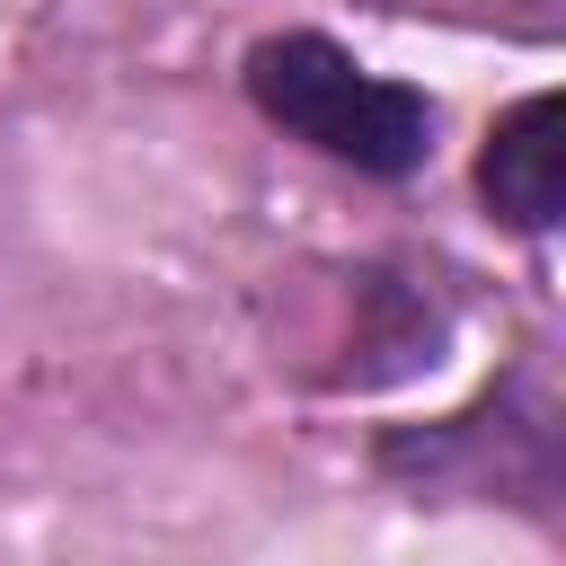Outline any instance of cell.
Returning a JSON list of instances; mask_svg holds the SVG:
<instances>
[{
	"mask_svg": "<svg viewBox=\"0 0 566 566\" xmlns=\"http://www.w3.org/2000/svg\"><path fill=\"white\" fill-rule=\"evenodd\" d=\"M248 97H256L283 133H301V142H318L327 159L371 168V177H407V168L424 159V124H433L416 88L363 71V62L336 53L327 35H274V44H256V53H248Z\"/></svg>",
	"mask_w": 566,
	"mask_h": 566,
	"instance_id": "cell-1",
	"label": "cell"
},
{
	"mask_svg": "<svg viewBox=\"0 0 566 566\" xmlns=\"http://www.w3.org/2000/svg\"><path fill=\"white\" fill-rule=\"evenodd\" d=\"M478 186H486V203H495L513 230H548V221H557V203H566V97H557V88L522 97V106L495 124V142H486V159H478Z\"/></svg>",
	"mask_w": 566,
	"mask_h": 566,
	"instance_id": "cell-2",
	"label": "cell"
}]
</instances>
